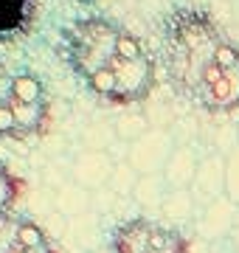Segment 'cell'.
Wrapping results in <instances>:
<instances>
[{
	"label": "cell",
	"instance_id": "obj_6",
	"mask_svg": "<svg viewBox=\"0 0 239 253\" xmlns=\"http://www.w3.org/2000/svg\"><path fill=\"white\" fill-rule=\"evenodd\" d=\"M175 138L166 129H147L138 141L129 144V166L138 174H163L166 163L175 152Z\"/></svg>",
	"mask_w": 239,
	"mask_h": 253
},
{
	"label": "cell",
	"instance_id": "obj_5",
	"mask_svg": "<svg viewBox=\"0 0 239 253\" xmlns=\"http://www.w3.org/2000/svg\"><path fill=\"white\" fill-rule=\"evenodd\" d=\"M0 253H54L45 231L17 214H0Z\"/></svg>",
	"mask_w": 239,
	"mask_h": 253
},
{
	"label": "cell",
	"instance_id": "obj_3",
	"mask_svg": "<svg viewBox=\"0 0 239 253\" xmlns=\"http://www.w3.org/2000/svg\"><path fill=\"white\" fill-rule=\"evenodd\" d=\"M48 118V96L37 76L0 71V135L28 138Z\"/></svg>",
	"mask_w": 239,
	"mask_h": 253
},
{
	"label": "cell",
	"instance_id": "obj_2",
	"mask_svg": "<svg viewBox=\"0 0 239 253\" xmlns=\"http://www.w3.org/2000/svg\"><path fill=\"white\" fill-rule=\"evenodd\" d=\"M68 59L93 93L129 104L144 99L155 79V65L138 37L99 17L76 20L65 31Z\"/></svg>",
	"mask_w": 239,
	"mask_h": 253
},
{
	"label": "cell",
	"instance_id": "obj_10",
	"mask_svg": "<svg viewBox=\"0 0 239 253\" xmlns=\"http://www.w3.org/2000/svg\"><path fill=\"white\" fill-rule=\"evenodd\" d=\"M197 166H200L197 152L189 149V146H177L175 152H172V158H169V163H166V169H163V177L169 183V189H192Z\"/></svg>",
	"mask_w": 239,
	"mask_h": 253
},
{
	"label": "cell",
	"instance_id": "obj_4",
	"mask_svg": "<svg viewBox=\"0 0 239 253\" xmlns=\"http://www.w3.org/2000/svg\"><path fill=\"white\" fill-rule=\"evenodd\" d=\"M113 253H189L183 236L149 219H129L113 234Z\"/></svg>",
	"mask_w": 239,
	"mask_h": 253
},
{
	"label": "cell",
	"instance_id": "obj_7",
	"mask_svg": "<svg viewBox=\"0 0 239 253\" xmlns=\"http://www.w3.org/2000/svg\"><path fill=\"white\" fill-rule=\"evenodd\" d=\"M237 208L239 206L228 194L205 203L200 211V217H197V234L205 242H214V245L222 242V239H228L237 231Z\"/></svg>",
	"mask_w": 239,
	"mask_h": 253
},
{
	"label": "cell",
	"instance_id": "obj_16",
	"mask_svg": "<svg viewBox=\"0 0 239 253\" xmlns=\"http://www.w3.org/2000/svg\"><path fill=\"white\" fill-rule=\"evenodd\" d=\"M14 197H17V186H14V180H11V174L0 166V214L9 211V206L14 203Z\"/></svg>",
	"mask_w": 239,
	"mask_h": 253
},
{
	"label": "cell",
	"instance_id": "obj_9",
	"mask_svg": "<svg viewBox=\"0 0 239 253\" xmlns=\"http://www.w3.org/2000/svg\"><path fill=\"white\" fill-rule=\"evenodd\" d=\"M113 169L116 166H113V161L107 155L99 152V149H90V152L76 155L71 174H74V183L82 186V189H101V186L110 183Z\"/></svg>",
	"mask_w": 239,
	"mask_h": 253
},
{
	"label": "cell",
	"instance_id": "obj_1",
	"mask_svg": "<svg viewBox=\"0 0 239 253\" xmlns=\"http://www.w3.org/2000/svg\"><path fill=\"white\" fill-rule=\"evenodd\" d=\"M163 65L189 104L208 113L239 110V48L197 9H177L163 23Z\"/></svg>",
	"mask_w": 239,
	"mask_h": 253
},
{
	"label": "cell",
	"instance_id": "obj_13",
	"mask_svg": "<svg viewBox=\"0 0 239 253\" xmlns=\"http://www.w3.org/2000/svg\"><path fill=\"white\" fill-rule=\"evenodd\" d=\"M56 206L62 214H79L87 208V189L76 186V183H68L59 189V197H56Z\"/></svg>",
	"mask_w": 239,
	"mask_h": 253
},
{
	"label": "cell",
	"instance_id": "obj_11",
	"mask_svg": "<svg viewBox=\"0 0 239 253\" xmlns=\"http://www.w3.org/2000/svg\"><path fill=\"white\" fill-rule=\"evenodd\" d=\"M194 211H197V200H194L192 189H169L163 206H160V214L169 222H189V219H194Z\"/></svg>",
	"mask_w": 239,
	"mask_h": 253
},
{
	"label": "cell",
	"instance_id": "obj_8",
	"mask_svg": "<svg viewBox=\"0 0 239 253\" xmlns=\"http://www.w3.org/2000/svg\"><path fill=\"white\" fill-rule=\"evenodd\" d=\"M192 194L202 206L225 194V158L222 155H208L200 161L192 183Z\"/></svg>",
	"mask_w": 239,
	"mask_h": 253
},
{
	"label": "cell",
	"instance_id": "obj_17",
	"mask_svg": "<svg viewBox=\"0 0 239 253\" xmlns=\"http://www.w3.org/2000/svg\"><path fill=\"white\" fill-rule=\"evenodd\" d=\"M121 129H119V135L121 138H129V141H138L144 132H147V124H144V118L141 116H132V118H124L121 121Z\"/></svg>",
	"mask_w": 239,
	"mask_h": 253
},
{
	"label": "cell",
	"instance_id": "obj_14",
	"mask_svg": "<svg viewBox=\"0 0 239 253\" xmlns=\"http://www.w3.org/2000/svg\"><path fill=\"white\" fill-rule=\"evenodd\" d=\"M225 194L239 206V144L225 158Z\"/></svg>",
	"mask_w": 239,
	"mask_h": 253
},
{
	"label": "cell",
	"instance_id": "obj_15",
	"mask_svg": "<svg viewBox=\"0 0 239 253\" xmlns=\"http://www.w3.org/2000/svg\"><path fill=\"white\" fill-rule=\"evenodd\" d=\"M141 174L129 166V163H121L119 169H113V177H110V189L119 191V194H132L135 191V183H138Z\"/></svg>",
	"mask_w": 239,
	"mask_h": 253
},
{
	"label": "cell",
	"instance_id": "obj_12",
	"mask_svg": "<svg viewBox=\"0 0 239 253\" xmlns=\"http://www.w3.org/2000/svg\"><path fill=\"white\" fill-rule=\"evenodd\" d=\"M166 194H169V183H166L163 174H141L138 183H135V191H132V197L135 203L144 208H158L163 206Z\"/></svg>",
	"mask_w": 239,
	"mask_h": 253
},
{
	"label": "cell",
	"instance_id": "obj_18",
	"mask_svg": "<svg viewBox=\"0 0 239 253\" xmlns=\"http://www.w3.org/2000/svg\"><path fill=\"white\" fill-rule=\"evenodd\" d=\"M237 228H239V208H237Z\"/></svg>",
	"mask_w": 239,
	"mask_h": 253
},
{
	"label": "cell",
	"instance_id": "obj_19",
	"mask_svg": "<svg viewBox=\"0 0 239 253\" xmlns=\"http://www.w3.org/2000/svg\"><path fill=\"white\" fill-rule=\"evenodd\" d=\"M79 3H93V0H79Z\"/></svg>",
	"mask_w": 239,
	"mask_h": 253
}]
</instances>
